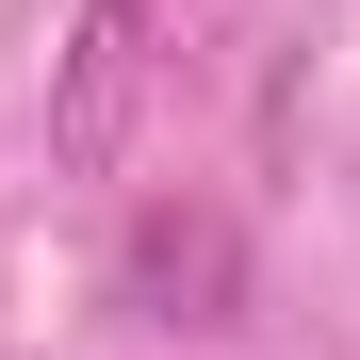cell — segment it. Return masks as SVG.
Masks as SVG:
<instances>
[{"label": "cell", "instance_id": "obj_1", "mask_svg": "<svg viewBox=\"0 0 360 360\" xmlns=\"http://www.w3.org/2000/svg\"><path fill=\"white\" fill-rule=\"evenodd\" d=\"M213 17H229V0H82L66 82H49V131H66V164H115V148H131L148 82H164V66H180Z\"/></svg>", "mask_w": 360, "mask_h": 360}]
</instances>
